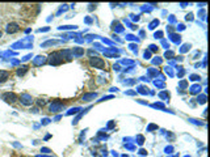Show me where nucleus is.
Segmentation results:
<instances>
[{
  "label": "nucleus",
  "mask_w": 210,
  "mask_h": 157,
  "mask_svg": "<svg viewBox=\"0 0 210 157\" xmlns=\"http://www.w3.org/2000/svg\"><path fill=\"white\" fill-rule=\"evenodd\" d=\"M1 100H4L7 103H15L17 102L19 97H17L15 93H11V92H6L3 96H1Z\"/></svg>",
  "instance_id": "f257e3e1"
},
{
  "label": "nucleus",
  "mask_w": 210,
  "mask_h": 157,
  "mask_svg": "<svg viewBox=\"0 0 210 157\" xmlns=\"http://www.w3.org/2000/svg\"><path fill=\"white\" fill-rule=\"evenodd\" d=\"M19 30H20V26L16 22H9L6 26V32L8 33V34H15V33H17Z\"/></svg>",
  "instance_id": "f03ea898"
},
{
  "label": "nucleus",
  "mask_w": 210,
  "mask_h": 157,
  "mask_svg": "<svg viewBox=\"0 0 210 157\" xmlns=\"http://www.w3.org/2000/svg\"><path fill=\"white\" fill-rule=\"evenodd\" d=\"M89 63L92 65H95V68H104L105 67V62H104L101 58H92Z\"/></svg>",
  "instance_id": "7ed1b4c3"
},
{
  "label": "nucleus",
  "mask_w": 210,
  "mask_h": 157,
  "mask_svg": "<svg viewBox=\"0 0 210 157\" xmlns=\"http://www.w3.org/2000/svg\"><path fill=\"white\" fill-rule=\"evenodd\" d=\"M9 76H11V73H9L8 71H6V70H0V84L6 83L7 80L9 78Z\"/></svg>",
  "instance_id": "20e7f679"
},
{
  "label": "nucleus",
  "mask_w": 210,
  "mask_h": 157,
  "mask_svg": "<svg viewBox=\"0 0 210 157\" xmlns=\"http://www.w3.org/2000/svg\"><path fill=\"white\" fill-rule=\"evenodd\" d=\"M20 101H21V103H24V105H30V103L33 102V98L30 97L29 94H21Z\"/></svg>",
  "instance_id": "39448f33"
},
{
  "label": "nucleus",
  "mask_w": 210,
  "mask_h": 157,
  "mask_svg": "<svg viewBox=\"0 0 210 157\" xmlns=\"http://www.w3.org/2000/svg\"><path fill=\"white\" fill-rule=\"evenodd\" d=\"M28 70H29L28 65H22V67H20L19 70H17V76H24L25 73L28 72Z\"/></svg>",
  "instance_id": "423d86ee"
},
{
  "label": "nucleus",
  "mask_w": 210,
  "mask_h": 157,
  "mask_svg": "<svg viewBox=\"0 0 210 157\" xmlns=\"http://www.w3.org/2000/svg\"><path fill=\"white\" fill-rule=\"evenodd\" d=\"M1 35H3V32H1V30H0V38H1Z\"/></svg>",
  "instance_id": "0eeeda50"
}]
</instances>
